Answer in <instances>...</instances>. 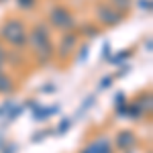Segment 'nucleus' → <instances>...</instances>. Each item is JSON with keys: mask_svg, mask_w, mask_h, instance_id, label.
I'll use <instances>...</instances> for the list:
<instances>
[{"mask_svg": "<svg viewBox=\"0 0 153 153\" xmlns=\"http://www.w3.org/2000/svg\"><path fill=\"white\" fill-rule=\"evenodd\" d=\"M27 49L31 51V57L35 59L39 68H45L47 63L55 59V39L45 21H37L29 27Z\"/></svg>", "mask_w": 153, "mask_h": 153, "instance_id": "nucleus-1", "label": "nucleus"}, {"mask_svg": "<svg viewBox=\"0 0 153 153\" xmlns=\"http://www.w3.org/2000/svg\"><path fill=\"white\" fill-rule=\"evenodd\" d=\"M27 35H29V25L19 14H6L0 23V41L6 47L14 51L27 49Z\"/></svg>", "mask_w": 153, "mask_h": 153, "instance_id": "nucleus-2", "label": "nucleus"}, {"mask_svg": "<svg viewBox=\"0 0 153 153\" xmlns=\"http://www.w3.org/2000/svg\"><path fill=\"white\" fill-rule=\"evenodd\" d=\"M45 23L49 25L51 31L68 33V31H76V29H78V16H76V12L71 10L68 4L55 2V4L49 6Z\"/></svg>", "mask_w": 153, "mask_h": 153, "instance_id": "nucleus-3", "label": "nucleus"}, {"mask_svg": "<svg viewBox=\"0 0 153 153\" xmlns=\"http://www.w3.org/2000/svg\"><path fill=\"white\" fill-rule=\"evenodd\" d=\"M92 21H94L102 31L104 29H114L127 19V14H123L120 10H117L108 0H96L92 4Z\"/></svg>", "mask_w": 153, "mask_h": 153, "instance_id": "nucleus-4", "label": "nucleus"}, {"mask_svg": "<svg viewBox=\"0 0 153 153\" xmlns=\"http://www.w3.org/2000/svg\"><path fill=\"white\" fill-rule=\"evenodd\" d=\"M80 33L78 31H68V33H59L55 39V59L57 61H70L76 53V49L80 45Z\"/></svg>", "mask_w": 153, "mask_h": 153, "instance_id": "nucleus-5", "label": "nucleus"}, {"mask_svg": "<svg viewBox=\"0 0 153 153\" xmlns=\"http://www.w3.org/2000/svg\"><path fill=\"white\" fill-rule=\"evenodd\" d=\"M78 153H117V151H114V145H112L110 135L96 133V135H92L88 141L84 143L82 149Z\"/></svg>", "mask_w": 153, "mask_h": 153, "instance_id": "nucleus-6", "label": "nucleus"}, {"mask_svg": "<svg viewBox=\"0 0 153 153\" xmlns=\"http://www.w3.org/2000/svg\"><path fill=\"white\" fill-rule=\"evenodd\" d=\"M110 139L114 145V151L118 153H129L139 145V135L133 129H118L114 133V137H110Z\"/></svg>", "mask_w": 153, "mask_h": 153, "instance_id": "nucleus-7", "label": "nucleus"}, {"mask_svg": "<svg viewBox=\"0 0 153 153\" xmlns=\"http://www.w3.org/2000/svg\"><path fill=\"white\" fill-rule=\"evenodd\" d=\"M12 92H16V80L2 68L0 70V96H10Z\"/></svg>", "mask_w": 153, "mask_h": 153, "instance_id": "nucleus-8", "label": "nucleus"}, {"mask_svg": "<svg viewBox=\"0 0 153 153\" xmlns=\"http://www.w3.org/2000/svg\"><path fill=\"white\" fill-rule=\"evenodd\" d=\"M80 37H88V39H94L102 33V29L94 23V21H84V23H78V29H76Z\"/></svg>", "mask_w": 153, "mask_h": 153, "instance_id": "nucleus-9", "label": "nucleus"}, {"mask_svg": "<svg viewBox=\"0 0 153 153\" xmlns=\"http://www.w3.org/2000/svg\"><path fill=\"white\" fill-rule=\"evenodd\" d=\"M137 104L143 108V112H145V117H149L151 114V108H153V100H151V90H145V92H139V94L133 98Z\"/></svg>", "mask_w": 153, "mask_h": 153, "instance_id": "nucleus-10", "label": "nucleus"}, {"mask_svg": "<svg viewBox=\"0 0 153 153\" xmlns=\"http://www.w3.org/2000/svg\"><path fill=\"white\" fill-rule=\"evenodd\" d=\"M57 110H59L57 104H53V106H37V108H33V118H35V120H47V118L53 117Z\"/></svg>", "mask_w": 153, "mask_h": 153, "instance_id": "nucleus-11", "label": "nucleus"}, {"mask_svg": "<svg viewBox=\"0 0 153 153\" xmlns=\"http://www.w3.org/2000/svg\"><path fill=\"white\" fill-rule=\"evenodd\" d=\"M41 0H14V6L21 12H35Z\"/></svg>", "mask_w": 153, "mask_h": 153, "instance_id": "nucleus-12", "label": "nucleus"}, {"mask_svg": "<svg viewBox=\"0 0 153 153\" xmlns=\"http://www.w3.org/2000/svg\"><path fill=\"white\" fill-rule=\"evenodd\" d=\"M117 10H120L123 14H129L131 12V6H133V0H108Z\"/></svg>", "mask_w": 153, "mask_h": 153, "instance_id": "nucleus-13", "label": "nucleus"}, {"mask_svg": "<svg viewBox=\"0 0 153 153\" xmlns=\"http://www.w3.org/2000/svg\"><path fill=\"white\" fill-rule=\"evenodd\" d=\"M133 55V49H129V51H120V53H117V55H112L110 57V63H114V65H123V61L127 57H131Z\"/></svg>", "mask_w": 153, "mask_h": 153, "instance_id": "nucleus-14", "label": "nucleus"}, {"mask_svg": "<svg viewBox=\"0 0 153 153\" xmlns=\"http://www.w3.org/2000/svg\"><path fill=\"white\" fill-rule=\"evenodd\" d=\"M74 55H76V59H78V61H86V59H88V55H90V47H88L86 43H84L82 47L78 45V49H76V53H74Z\"/></svg>", "mask_w": 153, "mask_h": 153, "instance_id": "nucleus-15", "label": "nucleus"}, {"mask_svg": "<svg viewBox=\"0 0 153 153\" xmlns=\"http://www.w3.org/2000/svg\"><path fill=\"white\" fill-rule=\"evenodd\" d=\"M70 127H71V120H70V118H63V120L57 125V133H59V135H65V133L70 131Z\"/></svg>", "mask_w": 153, "mask_h": 153, "instance_id": "nucleus-16", "label": "nucleus"}, {"mask_svg": "<svg viewBox=\"0 0 153 153\" xmlns=\"http://www.w3.org/2000/svg\"><path fill=\"white\" fill-rule=\"evenodd\" d=\"M112 82H114V76H104L98 88H100V90H106V88H110V86H112Z\"/></svg>", "mask_w": 153, "mask_h": 153, "instance_id": "nucleus-17", "label": "nucleus"}, {"mask_svg": "<svg viewBox=\"0 0 153 153\" xmlns=\"http://www.w3.org/2000/svg\"><path fill=\"white\" fill-rule=\"evenodd\" d=\"M6 57H8V47L0 41V63L2 65H6Z\"/></svg>", "mask_w": 153, "mask_h": 153, "instance_id": "nucleus-18", "label": "nucleus"}, {"mask_svg": "<svg viewBox=\"0 0 153 153\" xmlns=\"http://www.w3.org/2000/svg\"><path fill=\"white\" fill-rule=\"evenodd\" d=\"M21 112H23V106H12L10 104V108H8V112H6V114H8L10 118H16Z\"/></svg>", "mask_w": 153, "mask_h": 153, "instance_id": "nucleus-19", "label": "nucleus"}, {"mask_svg": "<svg viewBox=\"0 0 153 153\" xmlns=\"http://www.w3.org/2000/svg\"><path fill=\"white\" fill-rule=\"evenodd\" d=\"M139 8L145 10V12H151V8H153L151 0H139Z\"/></svg>", "mask_w": 153, "mask_h": 153, "instance_id": "nucleus-20", "label": "nucleus"}, {"mask_svg": "<svg viewBox=\"0 0 153 153\" xmlns=\"http://www.w3.org/2000/svg\"><path fill=\"white\" fill-rule=\"evenodd\" d=\"M129 98H127V94H123V92H118L117 94V98H114V106H118V104H125Z\"/></svg>", "mask_w": 153, "mask_h": 153, "instance_id": "nucleus-21", "label": "nucleus"}, {"mask_svg": "<svg viewBox=\"0 0 153 153\" xmlns=\"http://www.w3.org/2000/svg\"><path fill=\"white\" fill-rule=\"evenodd\" d=\"M8 108H10V100H6V102H4V104L0 106V117H4V114H6V112H8Z\"/></svg>", "mask_w": 153, "mask_h": 153, "instance_id": "nucleus-22", "label": "nucleus"}, {"mask_svg": "<svg viewBox=\"0 0 153 153\" xmlns=\"http://www.w3.org/2000/svg\"><path fill=\"white\" fill-rule=\"evenodd\" d=\"M41 90H43V92H53V90H55V86H43Z\"/></svg>", "mask_w": 153, "mask_h": 153, "instance_id": "nucleus-23", "label": "nucleus"}, {"mask_svg": "<svg viewBox=\"0 0 153 153\" xmlns=\"http://www.w3.org/2000/svg\"><path fill=\"white\" fill-rule=\"evenodd\" d=\"M145 45H147V51H151V37H147V41H143Z\"/></svg>", "mask_w": 153, "mask_h": 153, "instance_id": "nucleus-24", "label": "nucleus"}, {"mask_svg": "<svg viewBox=\"0 0 153 153\" xmlns=\"http://www.w3.org/2000/svg\"><path fill=\"white\" fill-rule=\"evenodd\" d=\"M4 2H8V0H0V4H4Z\"/></svg>", "mask_w": 153, "mask_h": 153, "instance_id": "nucleus-25", "label": "nucleus"}, {"mask_svg": "<svg viewBox=\"0 0 153 153\" xmlns=\"http://www.w3.org/2000/svg\"><path fill=\"white\" fill-rule=\"evenodd\" d=\"M2 68H4V65H2V63H0V70H2Z\"/></svg>", "mask_w": 153, "mask_h": 153, "instance_id": "nucleus-26", "label": "nucleus"}, {"mask_svg": "<svg viewBox=\"0 0 153 153\" xmlns=\"http://www.w3.org/2000/svg\"><path fill=\"white\" fill-rule=\"evenodd\" d=\"M147 153H151V149H147Z\"/></svg>", "mask_w": 153, "mask_h": 153, "instance_id": "nucleus-27", "label": "nucleus"}, {"mask_svg": "<svg viewBox=\"0 0 153 153\" xmlns=\"http://www.w3.org/2000/svg\"><path fill=\"white\" fill-rule=\"evenodd\" d=\"M129 153H131V151H129Z\"/></svg>", "mask_w": 153, "mask_h": 153, "instance_id": "nucleus-28", "label": "nucleus"}]
</instances>
